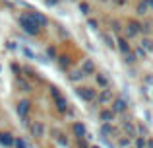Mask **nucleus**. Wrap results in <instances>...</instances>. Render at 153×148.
Returning <instances> with one entry per match:
<instances>
[{"mask_svg": "<svg viewBox=\"0 0 153 148\" xmlns=\"http://www.w3.org/2000/svg\"><path fill=\"white\" fill-rule=\"evenodd\" d=\"M14 140L16 137L12 133H8V131H0V144L4 148H14Z\"/></svg>", "mask_w": 153, "mask_h": 148, "instance_id": "9", "label": "nucleus"}, {"mask_svg": "<svg viewBox=\"0 0 153 148\" xmlns=\"http://www.w3.org/2000/svg\"><path fill=\"white\" fill-rule=\"evenodd\" d=\"M95 78H97V84L103 88V90H107V88H108V76H107V74L97 72V74H95Z\"/></svg>", "mask_w": 153, "mask_h": 148, "instance_id": "14", "label": "nucleus"}, {"mask_svg": "<svg viewBox=\"0 0 153 148\" xmlns=\"http://www.w3.org/2000/svg\"><path fill=\"white\" fill-rule=\"evenodd\" d=\"M114 117H116V113L111 107H103L101 113H99V119H101L103 123H114Z\"/></svg>", "mask_w": 153, "mask_h": 148, "instance_id": "10", "label": "nucleus"}, {"mask_svg": "<svg viewBox=\"0 0 153 148\" xmlns=\"http://www.w3.org/2000/svg\"><path fill=\"white\" fill-rule=\"evenodd\" d=\"M83 72V76H87V74H93L95 72V65H93V61H89V59H85V61L82 62V68H79Z\"/></svg>", "mask_w": 153, "mask_h": 148, "instance_id": "12", "label": "nucleus"}, {"mask_svg": "<svg viewBox=\"0 0 153 148\" xmlns=\"http://www.w3.org/2000/svg\"><path fill=\"white\" fill-rule=\"evenodd\" d=\"M143 47H146L147 51H153V41H149V39H143Z\"/></svg>", "mask_w": 153, "mask_h": 148, "instance_id": "21", "label": "nucleus"}, {"mask_svg": "<svg viewBox=\"0 0 153 148\" xmlns=\"http://www.w3.org/2000/svg\"><path fill=\"white\" fill-rule=\"evenodd\" d=\"M16 111H18L19 119H27V115H29V111H31L29 99H19V103L16 105Z\"/></svg>", "mask_w": 153, "mask_h": 148, "instance_id": "6", "label": "nucleus"}, {"mask_svg": "<svg viewBox=\"0 0 153 148\" xmlns=\"http://www.w3.org/2000/svg\"><path fill=\"white\" fill-rule=\"evenodd\" d=\"M130 144H132L130 137H118V146L120 148H130Z\"/></svg>", "mask_w": 153, "mask_h": 148, "instance_id": "17", "label": "nucleus"}, {"mask_svg": "<svg viewBox=\"0 0 153 148\" xmlns=\"http://www.w3.org/2000/svg\"><path fill=\"white\" fill-rule=\"evenodd\" d=\"M56 2H58V0H47V4H49V6H54Z\"/></svg>", "mask_w": 153, "mask_h": 148, "instance_id": "27", "label": "nucleus"}, {"mask_svg": "<svg viewBox=\"0 0 153 148\" xmlns=\"http://www.w3.org/2000/svg\"><path fill=\"white\" fill-rule=\"evenodd\" d=\"M52 98H54L56 109H58L60 113H66V111H68V99L64 98V94H62V92H58L56 88H52Z\"/></svg>", "mask_w": 153, "mask_h": 148, "instance_id": "3", "label": "nucleus"}, {"mask_svg": "<svg viewBox=\"0 0 153 148\" xmlns=\"http://www.w3.org/2000/svg\"><path fill=\"white\" fill-rule=\"evenodd\" d=\"M14 148H29L27 146V142H25V138H22V137H18L14 140Z\"/></svg>", "mask_w": 153, "mask_h": 148, "instance_id": "19", "label": "nucleus"}, {"mask_svg": "<svg viewBox=\"0 0 153 148\" xmlns=\"http://www.w3.org/2000/svg\"><path fill=\"white\" fill-rule=\"evenodd\" d=\"M89 26H91V27L95 29V27H97V22H95V20H89Z\"/></svg>", "mask_w": 153, "mask_h": 148, "instance_id": "26", "label": "nucleus"}, {"mask_svg": "<svg viewBox=\"0 0 153 148\" xmlns=\"http://www.w3.org/2000/svg\"><path fill=\"white\" fill-rule=\"evenodd\" d=\"M112 111H114L116 115H122V113H126V109H128V103H126V99L124 98H114L112 99V107H111Z\"/></svg>", "mask_w": 153, "mask_h": 148, "instance_id": "8", "label": "nucleus"}, {"mask_svg": "<svg viewBox=\"0 0 153 148\" xmlns=\"http://www.w3.org/2000/svg\"><path fill=\"white\" fill-rule=\"evenodd\" d=\"M83 78H85V76H83L82 70H74V72L70 74V80H72V82H79V80H83Z\"/></svg>", "mask_w": 153, "mask_h": 148, "instance_id": "18", "label": "nucleus"}, {"mask_svg": "<svg viewBox=\"0 0 153 148\" xmlns=\"http://www.w3.org/2000/svg\"><path fill=\"white\" fill-rule=\"evenodd\" d=\"M101 133L105 134V137H112V138L116 137V129H114L112 123H103L101 125Z\"/></svg>", "mask_w": 153, "mask_h": 148, "instance_id": "11", "label": "nucleus"}, {"mask_svg": "<svg viewBox=\"0 0 153 148\" xmlns=\"http://www.w3.org/2000/svg\"><path fill=\"white\" fill-rule=\"evenodd\" d=\"M89 148H101V146H97V144H93V146H89Z\"/></svg>", "mask_w": 153, "mask_h": 148, "instance_id": "28", "label": "nucleus"}, {"mask_svg": "<svg viewBox=\"0 0 153 148\" xmlns=\"http://www.w3.org/2000/svg\"><path fill=\"white\" fill-rule=\"evenodd\" d=\"M72 133H74V138L83 140V138H87V127L83 125L82 121H76L74 125H72Z\"/></svg>", "mask_w": 153, "mask_h": 148, "instance_id": "4", "label": "nucleus"}, {"mask_svg": "<svg viewBox=\"0 0 153 148\" xmlns=\"http://www.w3.org/2000/svg\"><path fill=\"white\" fill-rule=\"evenodd\" d=\"M112 99H114V95H112V92L108 90H101V94H97V98H95V101L99 103V105H108V103H112Z\"/></svg>", "mask_w": 153, "mask_h": 148, "instance_id": "7", "label": "nucleus"}, {"mask_svg": "<svg viewBox=\"0 0 153 148\" xmlns=\"http://www.w3.org/2000/svg\"><path fill=\"white\" fill-rule=\"evenodd\" d=\"M79 10H82L83 14H89V12H87V10H89V8H87V4H79Z\"/></svg>", "mask_w": 153, "mask_h": 148, "instance_id": "24", "label": "nucleus"}, {"mask_svg": "<svg viewBox=\"0 0 153 148\" xmlns=\"http://www.w3.org/2000/svg\"><path fill=\"white\" fill-rule=\"evenodd\" d=\"M146 144H147L146 137H136L134 138V148H146Z\"/></svg>", "mask_w": 153, "mask_h": 148, "instance_id": "16", "label": "nucleus"}, {"mask_svg": "<svg viewBox=\"0 0 153 148\" xmlns=\"http://www.w3.org/2000/svg\"><path fill=\"white\" fill-rule=\"evenodd\" d=\"M146 148H153V137H151V138H147V144H146Z\"/></svg>", "mask_w": 153, "mask_h": 148, "instance_id": "25", "label": "nucleus"}, {"mask_svg": "<svg viewBox=\"0 0 153 148\" xmlns=\"http://www.w3.org/2000/svg\"><path fill=\"white\" fill-rule=\"evenodd\" d=\"M58 62H60V66H62V68H66V66H68V57H60Z\"/></svg>", "mask_w": 153, "mask_h": 148, "instance_id": "23", "label": "nucleus"}, {"mask_svg": "<svg viewBox=\"0 0 153 148\" xmlns=\"http://www.w3.org/2000/svg\"><path fill=\"white\" fill-rule=\"evenodd\" d=\"M116 47H118V51L122 55H130V45L126 43V39H118V41H116Z\"/></svg>", "mask_w": 153, "mask_h": 148, "instance_id": "15", "label": "nucleus"}, {"mask_svg": "<svg viewBox=\"0 0 153 148\" xmlns=\"http://www.w3.org/2000/svg\"><path fill=\"white\" fill-rule=\"evenodd\" d=\"M29 133H31V137H35L37 140L45 137V125H43V121H33L29 125Z\"/></svg>", "mask_w": 153, "mask_h": 148, "instance_id": "5", "label": "nucleus"}, {"mask_svg": "<svg viewBox=\"0 0 153 148\" xmlns=\"http://www.w3.org/2000/svg\"><path fill=\"white\" fill-rule=\"evenodd\" d=\"M76 94H78V98L83 99L85 103L95 101V98H97V92H95L93 88H87V86H79L78 90H76Z\"/></svg>", "mask_w": 153, "mask_h": 148, "instance_id": "2", "label": "nucleus"}, {"mask_svg": "<svg viewBox=\"0 0 153 148\" xmlns=\"http://www.w3.org/2000/svg\"><path fill=\"white\" fill-rule=\"evenodd\" d=\"M56 142H58L60 146H64V148L68 146V138L64 137V134H58V137H56Z\"/></svg>", "mask_w": 153, "mask_h": 148, "instance_id": "20", "label": "nucleus"}, {"mask_svg": "<svg viewBox=\"0 0 153 148\" xmlns=\"http://www.w3.org/2000/svg\"><path fill=\"white\" fill-rule=\"evenodd\" d=\"M27 16H29V18L33 20L35 23H37V27H41V26H47V18H45V16L37 14V12H29V14H27Z\"/></svg>", "mask_w": 153, "mask_h": 148, "instance_id": "13", "label": "nucleus"}, {"mask_svg": "<svg viewBox=\"0 0 153 148\" xmlns=\"http://www.w3.org/2000/svg\"><path fill=\"white\" fill-rule=\"evenodd\" d=\"M105 41H107V45L111 47V49H114V43H112V37H111V35H108V33L105 35Z\"/></svg>", "mask_w": 153, "mask_h": 148, "instance_id": "22", "label": "nucleus"}, {"mask_svg": "<svg viewBox=\"0 0 153 148\" xmlns=\"http://www.w3.org/2000/svg\"><path fill=\"white\" fill-rule=\"evenodd\" d=\"M130 148H134V146H130Z\"/></svg>", "mask_w": 153, "mask_h": 148, "instance_id": "29", "label": "nucleus"}, {"mask_svg": "<svg viewBox=\"0 0 153 148\" xmlns=\"http://www.w3.org/2000/svg\"><path fill=\"white\" fill-rule=\"evenodd\" d=\"M19 26H22V29L25 31V33H29V35H37V33H39L37 23H35V22H33V20H31L27 14L19 18Z\"/></svg>", "mask_w": 153, "mask_h": 148, "instance_id": "1", "label": "nucleus"}]
</instances>
